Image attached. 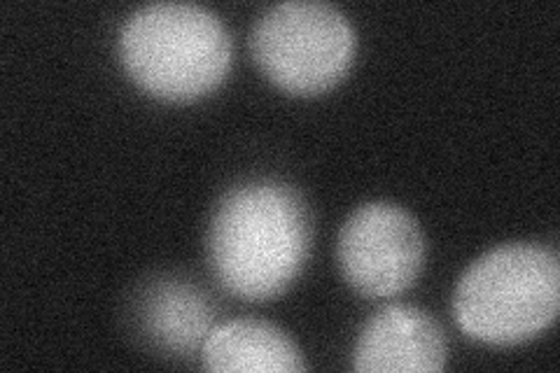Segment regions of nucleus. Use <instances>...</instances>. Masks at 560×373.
<instances>
[{
  "mask_svg": "<svg viewBox=\"0 0 560 373\" xmlns=\"http://www.w3.org/2000/svg\"><path fill=\"white\" fill-rule=\"evenodd\" d=\"M343 280L358 294L388 299L409 290L425 264V238L407 208L372 201L355 208L337 241Z\"/></svg>",
  "mask_w": 560,
  "mask_h": 373,
  "instance_id": "obj_5",
  "label": "nucleus"
},
{
  "mask_svg": "<svg viewBox=\"0 0 560 373\" xmlns=\"http://www.w3.org/2000/svg\"><path fill=\"white\" fill-rule=\"evenodd\" d=\"M446 336L436 319L409 304H393L366 319L353 348L360 373H440L446 366Z\"/></svg>",
  "mask_w": 560,
  "mask_h": 373,
  "instance_id": "obj_6",
  "label": "nucleus"
},
{
  "mask_svg": "<svg viewBox=\"0 0 560 373\" xmlns=\"http://www.w3.org/2000/svg\"><path fill=\"white\" fill-rule=\"evenodd\" d=\"M560 308V259L541 243H506L471 261L453 292L469 339L516 346L547 331Z\"/></svg>",
  "mask_w": 560,
  "mask_h": 373,
  "instance_id": "obj_3",
  "label": "nucleus"
},
{
  "mask_svg": "<svg viewBox=\"0 0 560 373\" xmlns=\"http://www.w3.org/2000/svg\"><path fill=\"white\" fill-rule=\"evenodd\" d=\"M140 319L154 343L171 352H191L213 329V308L197 288L162 280L148 288Z\"/></svg>",
  "mask_w": 560,
  "mask_h": 373,
  "instance_id": "obj_8",
  "label": "nucleus"
},
{
  "mask_svg": "<svg viewBox=\"0 0 560 373\" xmlns=\"http://www.w3.org/2000/svg\"><path fill=\"white\" fill-rule=\"evenodd\" d=\"M206 247L226 292L269 301L292 285L308 259V206L300 191L273 177L238 183L210 215Z\"/></svg>",
  "mask_w": 560,
  "mask_h": 373,
  "instance_id": "obj_1",
  "label": "nucleus"
},
{
  "mask_svg": "<svg viewBox=\"0 0 560 373\" xmlns=\"http://www.w3.org/2000/svg\"><path fill=\"white\" fill-rule=\"evenodd\" d=\"M201 364L213 373H302V350L265 319L238 317L210 329L201 346Z\"/></svg>",
  "mask_w": 560,
  "mask_h": 373,
  "instance_id": "obj_7",
  "label": "nucleus"
},
{
  "mask_svg": "<svg viewBox=\"0 0 560 373\" xmlns=\"http://www.w3.org/2000/svg\"><path fill=\"white\" fill-rule=\"evenodd\" d=\"M119 59L129 78L164 101L199 98L226 78L234 43L220 16L197 3H150L127 16Z\"/></svg>",
  "mask_w": 560,
  "mask_h": 373,
  "instance_id": "obj_2",
  "label": "nucleus"
},
{
  "mask_svg": "<svg viewBox=\"0 0 560 373\" xmlns=\"http://www.w3.org/2000/svg\"><path fill=\"white\" fill-rule=\"evenodd\" d=\"M355 28L323 0H285L257 16L250 51L257 68L276 86L296 96L323 94L353 66Z\"/></svg>",
  "mask_w": 560,
  "mask_h": 373,
  "instance_id": "obj_4",
  "label": "nucleus"
}]
</instances>
